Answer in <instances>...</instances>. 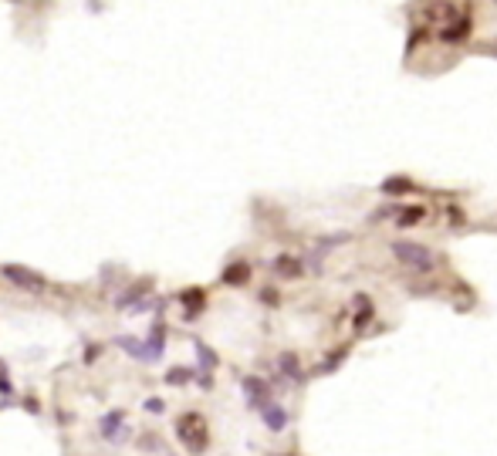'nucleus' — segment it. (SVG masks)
Instances as JSON below:
<instances>
[{"mask_svg":"<svg viewBox=\"0 0 497 456\" xmlns=\"http://www.w3.org/2000/svg\"><path fill=\"white\" fill-rule=\"evenodd\" d=\"M102 436H105V440H115V443L129 436V429H125V413H122V409H115V413L102 415Z\"/></svg>","mask_w":497,"mask_h":456,"instance_id":"39448f33","label":"nucleus"},{"mask_svg":"<svg viewBox=\"0 0 497 456\" xmlns=\"http://www.w3.org/2000/svg\"><path fill=\"white\" fill-rule=\"evenodd\" d=\"M426 216V207H410L403 209V216H399V227H413V223H419Z\"/></svg>","mask_w":497,"mask_h":456,"instance_id":"2eb2a0df","label":"nucleus"},{"mask_svg":"<svg viewBox=\"0 0 497 456\" xmlns=\"http://www.w3.org/2000/svg\"><path fill=\"white\" fill-rule=\"evenodd\" d=\"M274 271H278L281 277H298V274H301V260L285 253V257H278V260H274Z\"/></svg>","mask_w":497,"mask_h":456,"instance_id":"f8f14e48","label":"nucleus"},{"mask_svg":"<svg viewBox=\"0 0 497 456\" xmlns=\"http://www.w3.org/2000/svg\"><path fill=\"white\" fill-rule=\"evenodd\" d=\"M410 190H413V183H410V179H403V176H399V179H386V183H382V193H386V196H403V193H410Z\"/></svg>","mask_w":497,"mask_h":456,"instance_id":"ddd939ff","label":"nucleus"},{"mask_svg":"<svg viewBox=\"0 0 497 456\" xmlns=\"http://www.w3.org/2000/svg\"><path fill=\"white\" fill-rule=\"evenodd\" d=\"M241 389H244V396H247L250 409H264V406L271 402V389H267V382L257 378V375H247V378L241 382Z\"/></svg>","mask_w":497,"mask_h":456,"instance_id":"20e7f679","label":"nucleus"},{"mask_svg":"<svg viewBox=\"0 0 497 456\" xmlns=\"http://www.w3.org/2000/svg\"><path fill=\"white\" fill-rule=\"evenodd\" d=\"M278 369L288 375L291 382H301V378H305V375H301V365H298V355H294V352H285V355L278 358Z\"/></svg>","mask_w":497,"mask_h":456,"instance_id":"9b49d317","label":"nucleus"},{"mask_svg":"<svg viewBox=\"0 0 497 456\" xmlns=\"http://www.w3.org/2000/svg\"><path fill=\"white\" fill-rule=\"evenodd\" d=\"M163 341H166V325L163 321H156V325H153V334H149V341H142V345L149 348V362H156V358L163 355Z\"/></svg>","mask_w":497,"mask_h":456,"instance_id":"9d476101","label":"nucleus"},{"mask_svg":"<svg viewBox=\"0 0 497 456\" xmlns=\"http://www.w3.org/2000/svg\"><path fill=\"white\" fill-rule=\"evenodd\" d=\"M10 389H14V385H10V375H7V365L0 362V392H3V396H10Z\"/></svg>","mask_w":497,"mask_h":456,"instance_id":"a211bd4d","label":"nucleus"},{"mask_svg":"<svg viewBox=\"0 0 497 456\" xmlns=\"http://www.w3.org/2000/svg\"><path fill=\"white\" fill-rule=\"evenodd\" d=\"M261 294H264V301H267V304H278V290H261Z\"/></svg>","mask_w":497,"mask_h":456,"instance_id":"aec40b11","label":"nucleus"},{"mask_svg":"<svg viewBox=\"0 0 497 456\" xmlns=\"http://www.w3.org/2000/svg\"><path fill=\"white\" fill-rule=\"evenodd\" d=\"M135 301H142V288H132V290H125V297H119L115 304H119V308H129V304H135Z\"/></svg>","mask_w":497,"mask_h":456,"instance_id":"dca6fc26","label":"nucleus"},{"mask_svg":"<svg viewBox=\"0 0 497 456\" xmlns=\"http://www.w3.org/2000/svg\"><path fill=\"white\" fill-rule=\"evenodd\" d=\"M197 352H200V362H203V365H207V369H213V365H217V355H213V352H210L207 345H203V341H200V345H197Z\"/></svg>","mask_w":497,"mask_h":456,"instance_id":"f3484780","label":"nucleus"},{"mask_svg":"<svg viewBox=\"0 0 497 456\" xmlns=\"http://www.w3.org/2000/svg\"><path fill=\"white\" fill-rule=\"evenodd\" d=\"M467 34H470V14H460L456 21H450V27H443V41L450 44H460Z\"/></svg>","mask_w":497,"mask_h":456,"instance_id":"0eeeda50","label":"nucleus"},{"mask_svg":"<svg viewBox=\"0 0 497 456\" xmlns=\"http://www.w3.org/2000/svg\"><path fill=\"white\" fill-rule=\"evenodd\" d=\"M285 456H294V453H285Z\"/></svg>","mask_w":497,"mask_h":456,"instance_id":"4be33fe9","label":"nucleus"},{"mask_svg":"<svg viewBox=\"0 0 497 456\" xmlns=\"http://www.w3.org/2000/svg\"><path fill=\"white\" fill-rule=\"evenodd\" d=\"M487 51H491V54H494V58H497V44H491V47H487Z\"/></svg>","mask_w":497,"mask_h":456,"instance_id":"412c9836","label":"nucleus"},{"mask_svg":"<svg viewBox=\"0 0 497 456\" xmlns=\"http://www.w3.org/2000/svg\"><path fill=\"white\" fill-rule=\"evenodd\" d=\"M0 274L14 284V288H21L24 294H44L47 290V277L38 274V271H31V267H21V264H3L0 267Z\"/></svg>","mask_w":497,"mask_h":456,"instance_id":"7ed1b4c3","label":"nucleus"},{"mask_svg":"<svg viewBox=\"0 0 497 456\" xmlns=\"http://www.w3.org/2000/svg\"><path fill=\"white\" fill-rule=\"evenodd\" d=\"M193 369H179V365H176V369H169V372L163 375L166 382H169V385H186V382H190V378H193Z\"/></svg>","mask_w":497,"mask_h":456,"instance_id":"4468645a","label":"nucleus"},{"mask_svg":"<svg viewBox=\"0 0 497 456\" xmlns=\"http://www.w3.org/2000/svg\"><path fill=\"white\" fill-rule=\"evenodd\" d=\"M176 440L183 443V450L190 456H203L210 446V426L200 413H183L176 419Z\"/></svg>","mask_w":497,"mask_h":456,"instance_id":"f257e3e1","label":"nucleus"},{"mask_svg":"<svg viewBox=\"0 0 497 456\" xmlns=\"http://www.w3.org/2000/svg\"><path fill=\"white\" fill-rule=\"evenodd\" d=\"M220 281H223V284H230V288H241V284H247V281H250V264H244V260L230 264V267L220 274Z\"/></svg>","mask_w":497,"mask_h":456,"instance_id":"423d86ee","label":"nucleus"},{"mask_svg":"<svg viewBox=\"0 0 497 456\" xmlns=\"http://www.w3.org/2000/svg\"><path fill=\"white\" fill-rule=\"evenodd\" d=\"M393 257L396 260H403L410 271H416V274H430L433 267H437V257H433V250L423 247V244H410V240H396L393 244Z\"/></svg>","mask_w":497,"mask_h":456,"instance_id":"f03ea898","label":"nucleus"},{"mask_svg":"<svg viewBox=\"0 0 497 456\" xmlns=\"http://www.w3.org/2000/svg\"><path fill=\"white\" fill-rule=\"evenodd\" d=\"M179 301L190 308V311H186V321H193V315L207 304V294H203V288H190V290H183V294H179Z\"/></svg>","mask_w":497,"mask_h":456,"instance_id":"1a4fd4ad","label":"nucleus"},{"mask_svg":"<svg viewBox=\"0 0 497 456\" xmlns=\"http://www.w3.org/2000/svg\"><path fill=\"white\" fill-rule=\"evenodd\" d=\"M146 409L149 413H163L166 406H163V399H146Z\"/></svg>","mask_w":497,"mask_h":456,"instance_id":"6ab92c4d","label":"nucleus"},{"mask_svg":"<svg viewBox=\"0 0 497 456\" xmlns=\"http://www.w3.org/2000/svg\"><path fill=\"white\" fill-rule=\"evenodd\" d=\"M261 415H264V422H267V429H271V433H281V429H285V422H288V413H285L278 402H267V406L261 409Z\"/></svg>","mask_w":497,"mask_h":456,"instance_id":"6e6552de","label":"nucleus"}]
</instances>
